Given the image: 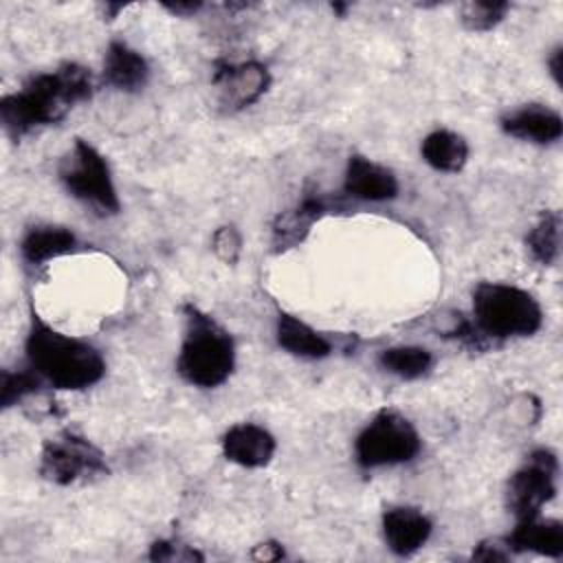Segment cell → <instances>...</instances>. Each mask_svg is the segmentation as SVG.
<instances>
[{
    "instance_id": "9c48e42d",
    "label": "cell",
    "mask_w": 563,
    "mask_h": 563,
    "mask_svg": "<svg viewBox=\"0 0 563 563\" xmlns=\"http://www.w3.org/2000/svg\"><path fill=\"white\" fill-rule=\"evenodd\" d=\"M213 86L218 90L220 108L224 112H240L266 95L271 73L264 64L253 59L240 64H218Z\"/></svg>"
},
{
    "instance_id": "6da1fadb",
    "label": "cell",
    "mask_w": 563,
    "mask_h": 563,
    "mask_svg": "<svg viewBox=\"0 0 563 563\" xmlns=\"http://www.w3.org/2000/svg\"><path fill=\"white\" fill-rule=\"evenodd\" d=\"M92 92V73L77 62H64L55 70L33 75L18 92L0 99L2 128L18 141L35 128L62 121L75 103L88 101Z\"/></svg>"
},
{
    "instance_id": "8fae6325",
    "label": "cell",
    "mask_w": 563,
    "mask_h": 563,
    "mask_svg": "<svg viewBox=\"0 0 563 563\" xmlns=\"http://www.w3.org/2000/svg\"><path fill=\"white\" fill-rule=\"evenodd\" d=\"M220 449L229 462L242 468H264L277 451V440L262 424L238 422L222 433Z\"/></svg>"
},
{
    "instance_id": "3957f363",
    "label": "cell",
    "mask_w": 563,
    "mask_h": 563,
    "mask_svg": "<svg viewBox=\"0 0 563 563\" xmlns=\"http://www.w3.org/2000/svg\"><path fill=\"white\" fill-rule=\"evenodd\" d=\"M183 317L185 334L176 358L180 378L200 389L220 387L235 369L233 336L196 303H185Z\"/></svg>"
},
{
    "instance_id": "d4e9b609",
    "label": "cell",
    "mask_w": 563,
    "mask_h": 563,
    "mask_svg": "<svg viewBox=\"0 0 563 563\" xmlns=\"http://www.w3.org/2000/svg\"><path fill=\"white\" fill-rule=\"evenodd\" d=\"M152 561H202V554L191 545H185L174 539H161L150 545Z\"/></svg>"
},
{
    "instance_id": "484cf974",
    "label": "cell",
    "mask_w": 563,
    "mask_h": 563,
    "mask_svg": "<svg viewBox=\"0 0 563 563\" xmlns=\"http://www.w3.org/2000/svg\"><path fill=\"white\" fill-rule=\"evenodd\" d=\"M510 556L508 548L504 541H482L475 550H473V559L475 561H506Z\"/></svg>"
},
{
    "instance_id": "603a6c76",
    "label": "cell",
    "mask_w": 563,
    "mask_h": 563,
    "mask_svg": "<svg viewBox=\"0 0 563 563\" xmlns=\"http://www.w3.org/2000/svg\"><path fill=\"white\" fill-rule=\"evenodd\" d=\"M42 385V378L26 365V369H2L0 383V405L2 409H11L13 405L22 402L26 396L35 394Z\"/></svg>"
},
{
    "instance_id": "9a60e30c",
    "label": "cell",
    "mask_w": 563,
    "mask_h": 563,
    "mask_svg": "<svg viewBox=\"0 0 563 563\" xmlns=\"http://www.w3.org/2000/svg\"><path fill=\"white\" fill-rule=\"evenodd\" d=\"M508 552H534L548 559L563 556V523L559 519H543L541 515L517 521L512 532L504 539Z\"/></svg>"
},
{
    "instance_id": "44dd1931",
    "label": "cell",
    "mask_w": 563,
    "mask_h": 563,
    "mask_svg": "<svg viewBox=\"0 0 563 563\" xmlns=\"http://www.w3.org/2000/svg\"><path fill=\"white\" fill-rule=\"evenodd\" d=\"M378 365L402 380H416L431 369L433 354L420 345H394L378 354Z\"/></svg>"
},
{
    "instance_id": "4fadbf2b",
    "label": "cell",
    "mask_w": 563,
    "mask_h": 563,
    "mask_svg": "<svg viewBox=\"0 0 563 563\" xmlns=\"http://www.w3.org/2000/svg\"><path fill=\"white\" fill-rule=\"evenodd\" d=\"M499 125L508 136L537 145H550L563 136L561 114L543 103H523L521 108L506 112L499 119Z\"/></svg>"
},
{
    "instance_id": "7a4b0ae2",
    "label": "cell",
    "mask_w": 563,
    "mask_h": 563,
    "mask_svg": "<svg viewBox=\"0 0 563 563\" xmlns=\"http://www.w3.org/2000/svg\"><path fill=\"white\" fill-rule=\"evenodd\" d=\"M24 354L42 383L62 391L88 389L106 374V361L92 343L55 330L35 310H31Z\"/></svg>"
},
{
    "instance_id": "e0dca14e",
    "label": "cell",
    "mask_w": 563,
    "mask_h": 563,
    "mask_svg": "<svg viewBox=\"0 0 563 563\" xmlns=\"http://www.w3.org/2000/svg\"><path fill=\"white\" fill-rule=\"evenodd\" d=\"M75 249H77V235L70 229L59 224L31 227L20 242V255L31 266H40L55 257L68 255Z\"/></svg>"
},
{
    "instance_id": "f1b7e54d",
    "label": "cell",
    "mask_w": 563,
    "mask_h": 563,
    "mask_svg": "<svg viewBox=\"0 0 563 563\" xmlns=\"http://www.w3.org/2000/svg\"><path fill=\"white\" fill-rule=\"evenodd\" d=\"M202 7V2H163V9H167L174 15H191Z\"/></svg>"
},
{
    "instance_id": "277c9868",
    "label": "cell",
    "mask_w": 563,
    "mask_h": 563,
    "mask_svg": "<svg viewBox=\"0 0 563 563\" xmlns=\"http://www.w3.org/2000/svg\"><path fill=\"white\" fill-rule=\"evenodd\" d=\"M473 325L488 341L532 336L543 325L537 297L504 282H479L473 288Z\"/></svg>"
},
{
    "instance_id": "cb8c5ba5",
    "label": "cell",
    "mask_w": 563,
    "mask_h": 563,
    "mask_svg": "<svg viewBox=\"0 0 563 563\" xmlns=\"http://www.w3.org/2000/svg\"><path fill=\"white\" fill-rule=\"evenodd\" d=\"M211 249L218 255V260H222L224 264H238L240 253H242V238L240 231L231 224H224L220 229L213 231L211 235Z\"/></svg>"
},
{
    "instance_id": "ffe728a7",
    "label": "cell",
    "mask_w": 563,
    "mask_h": 563,
    "mask_svg": "<svg viewBox=\"0 0 563 563\" xmlns=\"http://www.w3.org/2000/svg\"><path fill=\"white\" fill-rule=\"evenodd\" d=\"M526 246L534 262L541 266H552L561 255V213L552 209L543 211L528 231Z\"/></svg>"
},
{
    "instance_id": "d6986e66",
    "label": "cell",
    "mask_w": 563,
    "mask_h": 563,
    "mask_svg": "<svg viewBox=\"0 0 563 563\" xmlns=\"http://www.w3.org/2000/svg\"><path fill=\"white\" fill-rule=\"evenodd\" d=\"M420 156L435 172L455 174L462 172L468 161V143L462 134L440 128L422 139Z\"/></svg>"
},
{
    "instance_id": "8992f818",
    "label": "cell",
    "mask_w": 563,
    "mask_h": 563,
    "mask_svg": "<svg viewBox=\"0 0 563 563\" xmlns=\"http://www.w3.org/2000/svg\"><path fill=\"white\" fill-rule=\"evenodd\" d=\"M59 180L79 202L92 207L101 216H114L121 200L106 156L88 141L75 139L70 152L59 165Z\"/></svg>"
},
{
    "instance_id": "7c38bea8",
    "label": "cell",
    "mask_w": 563,
    "mask_h": 563,
    "mask_svg": "<svg viewBox=\"0 0 563 563\" xmlns=\"http://www.w3.org/2000/svg\"><path fill=\"white\" fill-rule=\"evenodd\" d=\"M383 539L396 556H411L429 541L433 532L431 519L413 506H389L380 517Z\"/></svg>"
},
{
    "instance_id": "83f0119b",
    "label": "cell",
    "mask_w": 563,
    "mask_h": 563,
    "mask_svg": "<svg viewBox=\"0 0 563 563\" xmlns=\"http://www.w3.org/2000/svg\"><path fill=\"white\" fill-rule=\"evenodd\" d=\"M548 70H550L554 84L561 88L563 86V46L561 44H556L552 48V53L548 55Z\"/></svg>"
},
{
    "instance_id": "7402d4cb",
    "label": "cell",
    "mask_w": 563,
    "mask_h": 563,
    "mask_svg": "<svg viewBox=\"0 0 563 563\" xmlns=\"http://www.w3.org/2000/svg\"><path fill=\"white\" fill-rule=\"evenodd\" d=\"M508 11V2H464L460 7V22L466 31L484 33L495 29L506 18Z\"/></svg>"
},
{
    "instance_id": "52a82bcc",
    "label": "cell",
    "mask_w": 563,
    "mask_h": 563,
    "mask_svg": "<svg viewBox=\"0 0 563 563\" xmlns=\"http://www.w3.org/2000/svg\"><path fill=\"white\" fill-rule=\"evenodd\" d=\"M110 473L103 451L86 435L64 429L44 440L40 455V475L57 486L95 482Z\"/></svg>"
},
{
    "instance_id": "2e32d148",
    "label": "cell",
    "mask_w": 563,
    "mask_h": 563,
    "mask_svg": "<svg viewBox=\"0 0 563 563\" xmlns=\"http://www.w3.org/2000/svg\"><path fill=\"white\" fill-rule=\"evenodd\" d=\"M150 79L147 59L121 40H112L103 57V81L123 92L141 90Z\"/></svg>"
},
{
    "instance_id": "ac0fdd59",
    "label": "cell",
    "mask_w": 563,
    "mask_h": 563,
    "mask_svg": "<svg viewBox=\"0 0 563 563\" xmlns=\"http://www.w3.org/2000/svg\"><path fill=\"white\" fill-rule=\"evenodd\" d=\"M275 336H277L279 347H284L288 354L299 356V358L319 361V358H325L332 354V345L323 334H319L314 328H310L299 317L284 312V310H279V314H277Z\"/></svg>"
},
{
    "instance_id": "5b68a950",
    "label": "cell",
    "mask_w": 563,
    "mask_h": 563,
    "mask_svg": "<svg viewBox=\"0 0 563 563\" xmlns=\"http://www.w3.org/2000/svg\"><path fill=\"white\" fill-rule=\"evenodd\" d=\"M422 449L418 429L396 409H380L354 438V460L363 471L411 462Z\"/></svg>"
},
{
    "instance_id": "ba28073f",
    "label": "cell",
    "mask_w": 563,
    "mask_h": 563,
    "mask_svg": "<svg viewBox=\"0 0 563 563\" xmlns=\"http://www.w3.org/2000/svg\"><path fill=\"white\" fill-rule=\"evenodd\" d=\"M559 457L552 449H534L508 477L504 501L517 521L541 515V508L556 497Z\"/></svg>"
},
{
    "instance_id": "5bb4252c",
    "label": "cell",
    "mask_w": 563,
    "mask_h": 563,
    "mask_svg": "<svg viewBox=\"0 0 563 563\" xmlns=\"http://www.w3.org/2000/svg\"><path fill=\"white\" fill-rule=\"evenodd\" d=\"M328 213V205L321 196H306L297 207L282 211L271 227V246L275 253H286L299 246L314 222Z\"/></svg>"
},
{
    "instance_id": "4316f807",
    "label": "cell",
    "mask_w": 563,
    "mask_h": 563,
    "mask_svg": "<svg viewBox=\"0 0 563 563\" xmlns=\"http://www.w3.org/2000/svg\"><path fill=\"white\" fill-rule=\"evenodd\" d=\"M282 556H284V548L277 541H264V543L255 545L251 552V559H255V561H277Z\"/></svg>"
},
{
    "instance_id": "30bf717a",
    "label": "cell",
    "mask_w": 563,
    "mask_h": 563,
    "mask_svg": "<svg viewBox=\"0 0 563 563\" xmlns=\"http://www.w3.org/2000/svg\"><path fill=\"white\" fill-rule=\"evenodd\" d=\"M343 191L354 200L387 202L398 196L400 185L389 167L363 154H352L343 174Z\"/></svg>"
},
{
    "instance_id": "f546056e",
    "label": "cell",
    "mask_w": 563,
    "mask_h": 563,
    "mask_svg": "<svg viewBox=\"0 0 563 563\" xmlns=\"http://www.w3.org/2000/svg\"><path fill=\"white\" fill-rule=\"evenodd\" d=\"M125 4H103V15H108V20H114L119 11H123Z\"/></svg>"
},
{
    "instance_id": "4dcf8cb0",
    "label": "cell",
    "mask_w": 563,
    "mask_h": 563,
    "mask_svg": "<svg viewBox=\"0 0 563 563\" xmlns=\"http://www.w3.org/2000/svg\"><path fill=\"white\" fill-rule=\"evenodd\" d=\"M347 7L345 4H332V11H336V13H341L343 15V11H345Z\"/></svg>"
}]
</instances>
